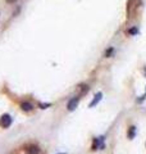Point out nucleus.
<instances>
[{
    "mask_svg": "<svg viewBox=\"0 0 146 154\" xmlns=\"http://www.w3.org/2000/svg\"><path fill=\"white\" fill-rule=\"evenodd\" d=\"M102 149L104 148V138H96L94 139V145H92V149L94 150H96V149Z\"/></svg>",
    "mask_w": 146,
    "mask_h": 154,
    "instance_id": "nucleus-1",
    "label": "nucleus"
},
{
    "mask_svg": "<svg viewBox=\"0 0 146 154\" xmlns=\"http://www.w3.org/2000/svg\"><path fill=\"white\" fill-rule=\"evenodd\" d=\"M10 123H12V118H10L9 114H4V116L1 117L0 125H1L3 127H8V126H10Z\"/></svg>",
    "mask_w": 146,
    "mask_h": 154,
    "instance_id": "nucleus-2",
    "label": "nucleus"
},
{
    "mask_svg": "<svg viewBox=\"0 0 146 154\" xmlns=\"http://www.w3.org/2000/svg\"><path fill=\"white\" fill-rule=\"evenodd\" d=\"M77 105H78V98H73V99H71L69 102H68V104H67V108H68V110H74L76 108H77Z\"/></svg>",
    "mask_w": 146,
    "mask_h": 154,
    "instance_id": "nucleus-3",
    "label": "nucleus"
},
{
    "mask_svg": "<svg viewBox=\"0 0 146 154\" xmlns=\"http://www.w3.org/2000/svg\"><path fill=\"white\" fill-rule=\"evenodd\" d=\"M101 98H102V94H101V92H98V94H96V95L94 96V100H92V102L90 103V108L95 107V105H96V104H98V103H99V102L101 100Z\"/></svg>",
    "mask_w": 146,
    "mask_h": 154,
    "instance_id": "nucleus-4",
    "label": "nucleus"
},
{
    "mask_svg": "<svg viewBox=\"0 0 146 154\" xmlns=\"http://www.w3.org/2000/svg\"><path fill=\"white\" fill-rule=\"evenodd\" d=\"M26 154H40V149L37 146L32 145V146H29V148L26 149Z\"/></svg>",
    "mask_w": 146,
    "mask_h": 154,
    "instance_id": "nucleus-5",
    "label": "nucleus"
},
{
    "mask_svg": "<svg viewBox=\"0 0 146 154\" xmlns=\"http://www.w3.org/2000/svg\"><path fill=\"white\" fill-rule=\"evenodd\" d=\"M21 108H22L25 112H29V110H32V105H31L29 103H27V102L22 103V104H21Z\"/></svg>",
    "mask_w": 146,
    "mask_h": 154,
    "instance_id": "nucleus-6",
    "label": "nucleus"
},
{
    "mask_svg": "<svg viewBox=\"0 0 146 154\" xmlns=\"http://www.w3.org/2000/svg\"><path fill=\"white\" fill-rule=\"evenodd\" d=\"M135 135H136V127H133V126H132L131 128L128 130V138L133 139V138H135Z\"/></svg>",
    "mask_w": 146,
    "mask_h": 154,
    "instance_id": "nucleus-7",
    "label": "nucleus"
},
{
    "mask_svg": "<svg viewBox=\"0 0 146 154\" xmlns=\"http://www.w3.org/2000/svg\"><path fill=\"white\" fill-rule=\"evenodd\" d=\"M138 33V28L137 27H132L128 30V35H137Z\"/></svg>",
    "mask_w": 146,
    "mask_h": 154,
    "instance_id": "nucleus-8",
    "label": "nucleus"
},
{
    "mask_svg": "<svg viewBox=\"0 0 146 154\" xmlns=\"http://www.w3.org/2000/svg\"><path fill=\"white\" fill-rule=\"evenodd\" d=\"M113 50H114L113 48L108 49V50H106V54H105V55H106V57H110V55H112V53H113Z\"/></svg>",
    "mask_w": 146,
    "mask_h": 154,
    "instance_id": "nucleus-9",
    "label": "nucleus"
},
{
    "mask_svg": "<svg viewBox=\"0 0 146 154\" xmlns=\"http://www.w3.org/2000/svg\"><path fill=\"white\" fill-rule=\"evenodd\" d=\"M50 105H51V104H49V103H47V104H40V107L42 108V109H46V108L50 107Z\"/></svg>",
    "mask_w": 146,
    "mask_h": 154,
    "instance_id": "nucleus-10",
    "label": "nucleus"
},
{
    "mask_svg": "<svg viewBox=\"0 0 146 154\" xmlns=\"http://www.w3.org/2000/svg\"><path fill=\"white\" fill-rule=\"evenodd\" d=\"M8 3H14V1H17V0H7Z\"/></svg>",
    "mask_w": 146,
    "mask_h": 154,
    "instance_id": "nucleus-11",
    "label": "nucleus"
},
{
    "mask_svg": "<svg viewBox=\"0 0 146 154\" xmlns=\"http://www.w3.org/2000/svg\"><path fill=\"white\" fill-rule=\"evenodd\" d=\"M59 154H65V153H59Z\"/></svg>",
    "mask_w": 146,
    "mask_h": 154,
    "instance_id": "nucleus-12",
    "label": "nucleus"
}]
</instances>
